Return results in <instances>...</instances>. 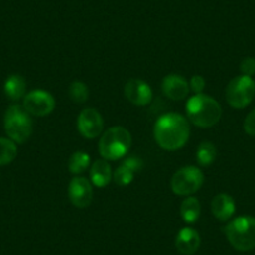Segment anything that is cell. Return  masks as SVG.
<instances>
[{
    "label": "cell",
    "instance_id": "1",
    "mask_svg": "<svg viewBox=\"0 0 255 255\" xmlns=\"http://www.w3.org/2000/svg\"><path fill=\"white\" fill-rule=\"evenodd\" d=\"M190 128L186 118L178 113L161 115L154 125V138L161 149L175 151L188 143Z\"/></svg>",
    "mask_w": 255,
    "mask_h": 255
},
{
    "label": "cell",
    "instance_id": "2",
    "mask_svg": "<svg viewBox=\"0 0 255 255\" xmlns=\"http://www.w3.org/2000/svg\"><path fill=\"white\" fill-rule=\"evenodd\" d=\"M222 107L214 98L205 94H195L186 102L188 119L197 127L212 128L220 120Z\"/></svg>",
    "mask_w": 255,
    "mask_h": 255
},
{
    "label": "cell",
    "instance_id": "3",
    "mask_svg": "<svg viewBox=\"0 0 255 255\" xmlns=\"http://www.w3.org/2000/svg\"><path fill=\"white\" fill-rule=\"evenodd\" d=\"M130 145V133L123 127H112L100 138L99 153L105 160H118L127 155Z\"/></svg>",
    "mask_w": 255,
    "mask_h": 255
},
{
    "label": "cell",
    "instance_id": "4",
    "mask_svg": "<svg viewBox=\"0 0 255 255\" xmlns=\"http://www.w3.org/2000/svg\"><path fill=\"white\" fill-rule=\"evenodd\" d=\"M4 128L9 139L14 143L23 144L33 133V120L30 114L21 105H11L4 115Z\"/></svg>",
    "mask_w": 255,
    "mask_h": 255
},
{
    "label": "cell",
    "instance_id": "5",
    "mask_svg": "<svg viewBox=\"0 0 255 255\" xmlns=\"http://www.w3.org/2000/svg\"><path fill=\"white\" fill-rule=\"evenodd\" d=\"M228 240L239 252H249L255 248V218L242 215L225 227Z\"/></svg>",
    "mask_w": 255,
    "mask_h": 255
},
{
    "label": "cell",
    "instance_id": "6",
    "mask_svg": "<svg viewBox=\"0 0 255 255\" xmlns=\"http://www.w3.org/2000/svg\"><path fill=\"white\" fill-rule=\"evenodd\" d=\"M227 102L235 109H243L253 102L255 97V82L252 77L239 75L230 80L227 87Z\"/></svg>",
    "mask_w": 255,
    "mask_h": 255
},
{
    "label": "cell",
    "instance_id": "7",
    "mask_svg": "<svg viewBox=\"0 0 255 255\" xmlns=\"http://www.w3.org/2000/svg\"><path fill=\"white\" fill-rule=\"evenodd\" d=\"M204 183V174L199 168L193 165L179 169L171 178V190L176 195L188 197L194 194Z\"/></svg>",
    "mask_w": 255,
    "mask_h": 255
},
{
    "label": "cell",
    "instance_id": "8",
    "mask_svg": "<svg viewBox=\"0 0 255 255\" xmlns=\"http://www.w3.org/2000/svg\"><path fill=\"white\" fill-rule=\"evenodd\" d=\"M23 107L34 117H46L55 108V99L45 90H33L24 97Z\"/></svg>",
    "mask_w": 255,
    "mask_h": 255
},
{
    "label": "cell",
    "instance_id": "9",
    "mask_svg": "<svg viewBox=\"0 0 255 255\" xmlns=\"http://www.w3.org/2000/svg\"><path fill=\"white\" fill-rule=\"evenodd\" d=\"M104 120L102 114L94 108H85L78 117V130L84 138L94 139L102 134Z\"/></svg>",
    "mask_w": 255,
    "mask_h": 255
},
{
    "label": "cell",
    "instance_id": "10",
    "mask_svg": "<svg viewBox=\"0 0 255 255\" xmlns=\"http://www.w3.org/2000/svg\"><path fill=\"white\" fill-rule=\"evenodd\" d=\"M69 199L74 207L79 209L89 207L93 200V188L90 181L83 176L73 178L68 188Z\"/></svg>",
    "mask_w": 255,
    "mask_h": 255
},
{
    "label": "cell",
    "instance_id": "11",
    "mask_svg": "<svg viewBox=\"0 0 255 255\" xmlns=\"http://www.w3.org/2000/svg\"><path fill=\"white\" fill-rule=\"evenodd\" d=\"M124 95L131 104L144 107L153 99V92L148 83L141 79H130L125 84Z\"/></svg>",
    "mask_w": 255,
    "mask_h": 255
},
{
    "label": "cell",
    "instance_id": "12",
    "mask_svg": "<svg viewBox=\"0 0 255 255\" xmlns=\"http://www.w3.org/2000/svg\"><path fill=\"white\" fill-rule=\"evenodd\" d=\"M161 89L165 97H168L171 100H183L188 97L189 87L188 82L185 78L179 74H170L166 75L161 83Z\"/></svg>",
    "mask_w": 255,
    "mask_h": 255
},
{
    "label": "cell",
    "instance_id": "13",
    "mask_svg": "<svg viewBox=\"0 0 255 255\" xmlns=\"http://www.w3.org/2000/svg\"><path fill=\"white\" fill-rule=\"evenodd\" d=\"M144 164L140 158L135 155L128 156L122 165L115 170L113 179L119 186H127L133 181L135 173L140 171L143 169Z\"/></svg>",
    "mask_w": 255,
    "mask_h": 255
},
{
    "label": "cell",
    "instance_id": "14",
    "mask_svg": "<svg viewBox=\"0 0 255 255\" xmlns=\"http://www.w3.org/2000/svg\"><path fill=\"white\" fill-rule=\"evenodd\" d=\"M175 247L184 255L194 254L200 247L199 233L193 228H183L176 235Z\"/></svg>",
    "mask_w": 255,
    "mask_h": 255
},
{
    "label": "cell",
    "instance_id": "15",
    "mask_svg": "<svg viewBox=\"0 0 255 255\" xmlns=\"http://www.w3.org/2000/svg\"><path fill=\"white\" fill-rule=\"evenodd\" d=\"M213 215L220 222H227L234 215L235 213V202L229 194H218L215 195L212 202Z\"/></svg>",
    "mask_w": 255,
    "mask_h": 255
},
{
    "label": "cell",
    "instance_id": "16",
    "mask_svg": "<svg viewBox=\"0 0 255 255\" xmlns=\"http://www.w3.org/2000/svg\"><path fill=\"white\" fill-rule=\"evenodd\" d=\"M113 178L112 169L105 159L97 160L90 168V180L98 188H104Z\"/></svg>",
    "mask_w": 255,
    "mask_h": 255
},
{
    "label": "cell",
    "instance_id": "17",
    "mask_svg": "<svg viewBox=\"0 0 255 255\" xmlns=\"http://www.w3.org/2000/svg\"><path fill=\"white\" fill-rule=\"evenodd\" d=\"M4 92L5 95L11 100H19L25 97L26 82L21 75L13 74L8 77L4 83Z\"/></svg>",
    "mask_w": 255,
    "mask_h": 255
},
{
    "label": "cell",
    "instance_id": "18",
    "mask_svg": "<svg viewBox=\"0 0 255 255\" xmlns=\"http://www.w3.org/2000/svg\"><path fill=\"white\" fill-rule=\"evenodd\" d=\"M180 215L185 223H195L200 217V203L197 198L189 197L180 205Z\"/></svg>",
    "mask_w": 255,
    "mask_h": 255
},
{
    "label": "cell",
    "instance_id": "19",
    "mask_svg": "<svg viewBox=\"0 0 255 255\" xmlns=\"http://www.w3.org/2000/svg\"><path fill=\"white\" fill-rule=\"evenodd\" d=\"M217 148L210 141H203L197 150V161L202 166H209L217 159Z\"/></svg>",
    "mask_w": 255,
    "mask_h": 255
},
{
    "label": "cell",
    "instance_id": "20",
    "mask_svg": "<svg viewBox=\"0 0 255 255\" xmlns=\"http://www.w3.org/2000/svg\"><path fill=\"white\" fill-rule=\"evenodd\" d=\"M90 164V156L89 154L84 153V151H75L69 159V163H68V168L72 174H82L89 168Z\"/></svg>",
    "mask_w": 255,
    "mask_h": 255
},
{
    "label": "cell",
    "instance_id": "21",
    "mask_svg": "<svg viewBox=\"0 0 255 255\" xmlns=\"http://www.w3.org/2000/svg\"><path fill=\"white\" fill-rule=\"evenodd\" d=\"M18 155L16 144L11 139L0 138V166L10 164Z\"/></svg>",
    "mask_w": 255,
    "mask_h": 255
},
{
    "label": "cell",
    "instance_id": "22",
    "mask_svg": "<svg viewBox=\"0 0 255 255\" xmlns=\"http://www.w3.org/2000/svg\"><path fill=\"white\" fill-rule=\"evenodd\" d=\"M69 98L72 102L77 103V104H83L88 100L89 98V89H88L87 84L83 82H73L69 85Z\"/></svg>",
    "mask_w": 255,
    "mask_h": 255
},
{
    "label": "cell",
    "instance_id": "23",
    "mask_svg": "<svg viewBox=\"0 0 255 255\" xmlns=\"http://www.w3.org/2000/svg\"><path fill=\"white\" fill-rule=\"evenodd\" d=\"M189 87L195 94H203V90L205 88V80L202 75H194L191 77L190 82H189Z\"/></svg>",
    "mask_w": 255,
    "mask_h": 255
},
{
    "label": "cell",
    "instance_id": "24",
    "mask_svg": "<svg viewBox=\"0 0 255 255\" xmlns=\"http://www.w3.org/2000/svg\"><path fill=\"white\" fill-rule=\"evenodd\" d=\"M240 70L243 75L252 77L255 74V58H245L240 64Z\"/></svg>",
    "mask_w": 255,
    "mask_h": 255
},
{
    "label": "cell",
    "instance_id": "25",
    "mask_svg": "<svg viewBox=\"0 0 255 255\" xmlns=\"http://www.w3.org/2000/svg\"><path fill=\"white\" fill-rule=\"evenodd\" d=\"M244 130L248 135L255 136V109H253L245 118Z\"/></svg>",
    "mask_w": 255,
    "mask_h": 255
}]
</instances>
